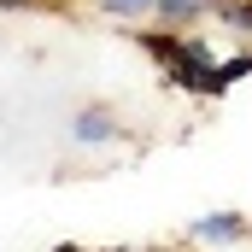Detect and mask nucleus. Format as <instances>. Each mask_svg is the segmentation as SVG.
I'll list each match as a JSON object with an SVG mask.
<instances>
[{
  "label": "nucleus",
  "mask_w": 252,
  "mask_h": 252,
  "mask_svg": "<svg viewBox=\"0 0 252 252\" xmlns=\"http://www.w3.org/2000/svg\"><path fill=\"white\" fill-rule=\"evenodd\" d=\"M188 12H193V0H158V18H170V24L188 18Z\"/></svg>",
  "instance_id": "nucleus-3"
},
{
  "label": "nucleus",
  "mask_w": 252,
  "mask_h": 252,
  "mask_svg": "<svg viewBox=\"0 0 252 252\" xmlns=\"http://www.w3.org/2000/svg\"><path fill=\"white\" fill-rule=\"evenodd\" d=\"M193 235H205V241H223V235H241V217H235V211H223V217H199V223H193Z\"/></svg>",
  "instance_id": "nucleus-2"
},
{
  "label": "nucleus",
  "mask_w": 252,
  "mask_h": 252,
  "mask_svg": "<svg viewBox=\"0 0 252 252\" xmlns=\"http://www.w3.org/2000/svg\"><path fill=\"white\" fill-rule=\"evenodd\" d=\"M70 135L76 141H112V112H76V124H70Z\"/></svg>",
  "instance_id": "nucleus-1"
},
{
  "label": "nucleus",
  "mask_w": 252,
  "mask_h": 252,
  "mask_svg": "<svg viewBox=\"0 0 252 252\" xmlns=\"http://www.w3.org/2000/svg\"><path fill=\"white\" fill-rule=\"evenodd\" d=\"M153 0H106V12H124V18H135V12H147Z\"/></svg>",
  "instance_id": "nucleus-4"
},
{
  "label": "nucleus",
  "mask_w": 252,
  "mask_h": 252,
  "mask_svg": "<svg viewBox=\"0 0 252 252\" xmlns=\"http://www.w3.org/2000/svg\"><path fill=\"white\" fill-rule=\"evenodd\" d=\"M223 18H229V24H241V30H252V12H247V6H235V12H223Z\"/></svg>",
  "instance_id": "nucleus-5"
}]
</instances>
